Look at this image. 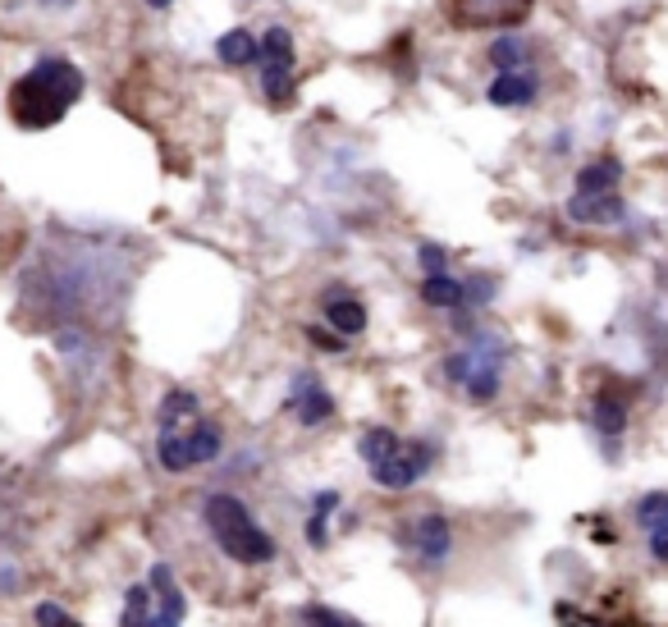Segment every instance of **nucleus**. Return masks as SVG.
Returning a JSON list of instances; mask_svg holds the SVG:
<instances>
[{"instance_id": "f257e3e1", "label": "nucleus", "mask_w": 668, "mask_h": 627, "mask_svg": "<svg viewBox=\"0 0 668 627\" xmlns=\"http://www.w3.org/2000/svg\"><path fill=\"white\" fill-rule=\"evenodd\" d=\"M83 87H87V78L74 60L46 55V60H37V65L10 87V119L19 129H33V133L55 129V124L69 115V106L83 97Z\"/></svg>"}, {"instance_id": "f03ea898", "label": "nucleus", "mask_w": 668, "mask_h": 627, "mask_svg": "<svg viewBox=\"0 0 668 627\" xmlns=\"http://www.w3.org/2000/svg\"><path fill=\"white\" fill-rule=\"evenodd\" d=\"M206 531L216 536V545L229 554L234 563H248V568H257V563H270L275 559V541H270L266 531L257 527V518L248 513V504L234 495H211L206 499Z\"/></svg>"}, {"instance_id": "7ed1b4c3", "label": "nucleus", "mask_w": 668, "mask_h": 627, "mask_svg": "<svg viewBox=\"0 0 668 627\" xmlns=\"http://www.w3.org/2000/svg\"><path fill=\"white\" fill-rule=\"evenodd\" d=\"M220 449H225V431L211 417L161 426V440H156V458H161L165 472H193L202 463H216Z\"/></svg>"}, {"instance_id": "20e7f679", "label": "nucleus", "mask_w": 668, "mask_h": 627, "mask_svg": "<svg viewBox=\"0 0 668 627\" xmlns=\"http://www.w3.org/2000/svg\"><path fill=\"white\" fill-rule=\"evenodd\" d=\"M261 87H266L270 106H289L293 101V37L289 28H270L261 37Z\"/></svg>"}, {"instance_id": "39448f33", "label": "nucleus", "mask_w": 668, "mask_h": 627, "mask_svg": "<svg viewBox=\"0 0 668 627\" xmlns=\"http://www.w3.org/2000/svg\"><path fill=\"white\" fill-rule=\"evenodd\" d=\"M431 463H435V444L431 440H403L385 463L371 467V476H376L380 490H408V486H417L421 476L431 472Z\"/></svg>"}, {"instance_id": "423d86ee", "label": "nucleus", "mask_w": 668, "mask_h": 627, "mask_svg": "<svg viewBox=\"0 0 668 627\" xmlns=\"http://www.w3.org/2000/svg\"><path fill=\"white\" fill-rule=\"evenodd\" d=\"M399 541H403V550L421 563V568H440V563L449 559V550H453V531H449V522H444L440 513H421V518L403 522Z\"/></svg>"}, {"instance_id": "0eeeda50", "label": "nucleus", "mask_w": 668, "mask_h": 627, "mask_svg": "<svg viewBox=\"0 0 668 627\" xmlns=\"http://www.w3.org/2000/svg\"><path fill=\"white\" fill-rule=\"evenodd\" d=\"M531 10V0H444L453 28H513Z\"/></svg>"}, {"instance_id": "6e6552de", "label": "nucleus", "mask_w": 668, "mask_h": 627, "mask_svg": "<svg viewBox=\"0 0 668 627\" xmlns=\"http://www.w3.org/2000/svg\"><path fill=\"white\" fill-rule=\"evenodd\" d=\"M289 412H298L302 426H321L334 417V399L325 394V385L312 371H298V380L289 385Z\"/></svg>"}, {"instance_id": "1a4fd4ad", "label": "nucleus", "mask_w": 668, "mask_h": 627, "mask_svg": "<svg viewBox=\"0 0 668 627\" xmlns=\"http://www.w3.org/2000/svg\"><path fill=\"white\" fill-rule=\"evenodd\" d=\"M147 582H151V591H161V595H156V614H151V627H184L188 600H184V591L174 586L170 568H165V563H156Z\"/></svg>"}, {"instance_id": "9d476101", "label": "nucleus", "mask_w": 668, "mask_h": 627, "mask_svg": "<svg viewBox=\"0 0 668 627\" xmlns=\"http://www.w3.org/2000/svg\"><path fill=\"white\" fill-rule=\"evenodd\" d=\"M627 216V206L618 193H572L568 197V220H577V225H618V220Z\"/></svg>"}, {"instance_id": "9b49d317", "label": "nucleus", "mask_w": 668, "mask_h": 627, "mask_svg": "<svg viewBox=\"0 0 668 627\" xmlns=\"http://www.w3.org/2000/svg\"><path fill=\"white\" fill-rule=\"evenodd\" d=\"M325 321L339 330V335H362L367 330V307L348 298V293H330L325 298Z\"/></svg>"}, {"instance_id": "f8f14e48", "label": "nucleus", "mask_w": 668, "mask_h": 627, "mask_svg": "<svg viewBox=\"0 0 668 627\" xmlns=\"http://www.w3.org/2000/svg\"><path fill=\"white\" fill-rule=\"evenodd\" d=\"M618 179H623V165L614 156H600V161L582 165L577 170V193L595 197V193H618Z\"/></svg>"}, {"instance_id": "ddd939ff", "label": "nucleus", "mask_w": 668, "mask_h": 627, "mask_svg": "<svg viewBox=\"0 0 668 627\" xmlns=\"http://www.w3.org/2000/svg\"><path fill=\"white\" fill-rule=\"evenodd\" d=\"M216 55L225 60V65H234V69L261 65V42L248 33V28H229V33L216 42Z\"/></svg>"}, {"instance_id": "4468645a", "label": "nucleus", "mask_w": 668, "mask_h": 627, "mask_svg": "<svg viewBox=\"0 0 668 627\" xmlns=\"http://www.w3.org/2000/svg\"><path fill=\"white\" fill-rule=\"evenodd\" d=\"M485 97H490V106H531V101H536V78L531 74H499Z\"/></svg>"}, {"instance_id": "2eb2a0df", "label": "nucleus", "mask_w": 668, "mask_h": 627, "mask_svg": "<svg viewBox=\"0 0 668 627\" xmlns=\"http://www.w3.org/2000/svg\"><path fill=\"white\" fill-rule=\"evenodd\" d=\"M591 422L604 440H618V435L627 431V399H618V394H595Z\"/></svg>"}, {"instance_id": "dca6fc26", "label": "nucleus", "mask_w": 668, "mask_h": 627, "mask_svg": "<svg viewBox=\"0 0 668 627\" xmlns=\"http://www.w3.org/2000/svg\"><path fill=\"white\" fill-rule=\"evenodd\" d=\"M421 298H426V303L431 307H463L467 303V284L463 280H453L449 271L444 275H426V280H421Z\"/></svg>"}, {"instance_id": "f3484780", "label": "nucleus", "mask_w": 668, "mask_h": 627, "mask_svg": "<svg viewBox=\"0 0 668 627\" xmlns=\"http://www.w3.org/2000/svg\"><path fill=\"white\" fill-rule=\"evenodd\" d=\"M151 614H156V591H151V582L129 586V595H124V618H119V627H151Z\"/></svg>"}, {"instance_id": "a211bd4d", "label": "nucleus", "mask_w": 668, "mask_h": 627, "mask_svg": "<svg viewBox=\"0 0 668 627\" xmlns=\"http://www.w3.org/2000/svg\"><path fill=\"white\" fill-rule=\"evenodd\" d=\"M399 444L403 440L389 431V426H371V431L357 440V454H362V463H367V467H380L389 454H394V449H399Z\"/></svg>"}, {"instance_id": "6ab92c4d", "label": "nucleus", "mask_w": 668, "mask_h": 627, "mask_svg": "<svg viewBox=\"0 0 668 627\" xmlns=\"http://www.w3.org/2000/svg\"><path fill=\"white\" fill-rule=\"evenodd\" d=\"M193 417H202V412H197V394L193 390H170L161 399V408H156V422H161V426H179V422H193Z\"/></svg>"}, {"instance_id": "aec40b11", "label": "nucleus", "mask_w": 668, "mask_h": 627, "mask_svg": "<svg viewBox=\"0 0 668 627\" xmlns=\"http://www.w3.org/2000/svg\"><path fill=\"white\" fill-rule=\"evenodd\" d=\"M632 518L641 531H655L668 522V490H646V495L632 504Z\"/></svg>"}, {"instance_id": "412c9836", "label": "nucleus", "mask_w": 668, "mask_h": 627, "mask_svg": "<svg viewBox=\"0 0 668 627\" xmlns=\"http://www.w3.org/2000/svg\"><path fill=\"white\" fill-rule=\"evenodd\" d=\"M522 60H527V46H522L518 37H499V42L490 46V65H495L499 74H518Z\"/></svg>"}, {"instance_id": "4be33fe9", "label": "nucleus", "mask_w": 668, "mask_h": 627, "mask_svg": "<svg viewBox=\"0 0 668 627\" xmlns=\"http://www.w3.org/2000/svg\"><path fill=\"white\" fill-rule=\"evenodd\" d=\"M417 261H421V271H426V275H444V266H449V252H444L440 243H421Z\"/></svg>"}, {"instance_id": "5701e85b", "label": "nucleus", "mask_w": 668, "mask_h": 627, "mask_svg": "<svg viewBox=\"0 0 668 627\" xmlns=\"http://www.w3.org/2000/svg\"><path fill=\"white\" fill-rule=\"evenodd\" d=\"M307 545H312V550H325V545H330V518H321V513L307 518Z\"/></svg>"}, {"instance_id": "b1692460", "label": "nucleus", "mask_w": 668, "mask_h": 627, "mask_svg": "<svg viewBox=\"0 0 668 627\" xmlns=\"http://www.w3.org/2000/svg\"><path fill=\"white\" fill-rule=\"evenodd\" d=\"M307 623H312V627H357L353 618L334 614V609H321V605H312V609H307Z\"/></svg>"}, {"instance_id": "393cba45", "label": "nucleus", "mask_w": 668, "mask_h": 627, "mask_svg": "<svg viewBox=\"0 0 668 627\" xmlns=\"http://www.w3.org/2000/svg\"><path fill=\"white\" fill-rule=\"evenodd\" d=\"M37 623H42V627H78L60 605H37Z\"/></svg>"}, {"instance_id": "a878e982", "label": "nucleus", "mask_w": 668, "mask_h": 627, "mask_svg": "<svg viewBox=\"0 0 668 627\" xmlns=\"http://www.w3.org/2000/svg\"><path fill=\"white\" fill-rule=\"evenodd\" d=\"M646 536H650V559L668 563V522H664V527H655V531H646Z\"/></svg>"}, {"instance_id": "bb28decb", "label": "nucleus", "mask_w": 668, "mask_h": 627, "mask_svg": "<svg viewBox=\"0 0 668 627\" xmlns=\"http://www.w3.org/2000/svg\"><path fill=\"white\" fill-rule=\"evenodd\" d=\"M490 293H495V280H485V275H481L476 284H467V303H472V307H485V303H490Z\"/></svg>"}, {"instance_id": "cd10ccee", "label": "nucleus", "mask_w": 668, "mask_h": 627, "mask_svg": "<svg viewBox=\"0 0 668 627\" xmlns=\"http://www.w3.org/2000/svg\"><path fill=\"white\" fill-rule=\"evenodd\" d=\"M307 339H312L316 348H325V353H344V339H334L325 335V330H307Z\"/></svg>"}, {"instance_id": "c85d7f7f", "label": "nucleus", "mask_w": 668, "mask_h": 627, "mask_svg": "<svg viewBox=\"0 0 668 627\" xmlns=\"http://www.w3.org/2000/svg\"><path fill=\"white\" fill-rule=\"evenodd\" d=\"M334 509H339V495H334V490H325V495H316V509H312V513H321V518H330Z\"/></svg>"}]
</instances>
